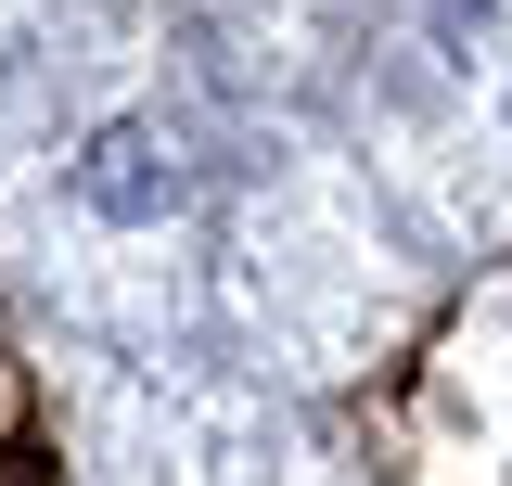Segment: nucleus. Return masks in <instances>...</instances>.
<instances>
[{
    "label": "nucleus",
    "instance_id": "nucleus-1",
    "mask_svg": "<svg viewBox=\"0 0 512 486\" xmlns=\"http://www.w3.org/2000/svg\"><path fill=\"white\" fill-rule=\"evenodd\" d=\"M154 141H141V128H116V141H103V154H90V205H154Z\"/></svg>",
    "mask_w": 512,
    "mask_h": 486
}]
</instances>
